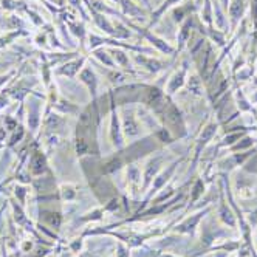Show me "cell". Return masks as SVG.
Here are the masks:
<instances>
[{
    "label": "cell",
    "instance_id": "cell-4",
    "mask_svg": "<svg viewBox=\"0 0 257 257\" xmlns=\"http://www.w3.org/2000/svg\"><path fill=\"white\" fill-rule=\"evenodd\" d=\"M229 14H231V19H232L234 24L240 19L242 14H243V2H242V0H234V2L231 4V7H229Z\"/></svg>",
    "mask_w": 257,
    "mask_h": 257
},
{
    "label": "cell",
    "instance_id": "cell-10",
    "mask_svg": "<svg viewBox=\"0 0 257 257\" xmlns=\"http://www.w3.org/2000/svg\"><path fill=\"white\" fill-rule=\"evenodd\" d=\"M222 4H223L225 8H228V0H222Z\"/></svg>",
    "mask_w": 257,
    "mask_h": 257
},
{
    "label": "cell",
    "instance_id": "cell-7",
    "mask_svg": "<svg viewBox=\"0 0 257 257\" xmlns=\"http://www.w3.org/2000/svg\"><path fill=\"white\" fill-rule=\"evenodd\" d=\"M180 2V0H164V5L160 8V11H158V14H161L164 10H166V8H169V7H172V5H175V4H178Z\"/></svg>",
    "mask_w": 257,
    "mask_h": 257
},
{
    "label": "cell",
    "instance_id": "cell-9",
    "mask_svg": "<svg viewBox=\"0 0 257 257\" xmlns=\"http://www.w3.org/2000/svg\"><path fill=\"white\" fill-rule=\"evenodd\" d=\"M7 78H8V76H5V78H0V85H2V84L7 81Z\"/></svg>",
    "mask_w": 257,
    "mask_h": 257
},
{
    "label": "cell",
    "instance_id": "cell-5",
    "mask_svg": "<svg viewBox=\"0 0 257 257\" xmlns=\"http://www.w3.org/2000/svg\"><path fill=\"white\" fill-rule=\"evenodd\" d=\"M200 215L201 214H197L195 217H192V218H189L186 223H183L181 226H180V231H183V232H191L192 229H194V226L198 223V220H200Z\"/></svg>",
    "mask_w": 257,
    "mask_h": 257
},
{
    "label": "cell",
    "instance_id": "cell-3",
    "mask_svg": "<svg viewBox=\"0 0 257 257\" xmlns=\"http://www.w3.org/2000/svg\"><path fill=\"white\" fill-rule=\"evenodd\" d=\"M42 220H44V222H47L50 226H53V228H59L61 222H62L61 215L58 212H51V211H44L42 212Z\"/></svg>",
    "mask_w": 257,
    "mask_h": 257
},
{
    "label": "cell",
    "instance_id": "cell-6",
    "mask_svg": "<svg viewBox=\"0 0 257 257\" xmlns=\"http://www.w3.org/2000/svg\"><path fill=\"white\" fill-rule=\"evenodd\" d=\"M203 192V183L201 181H197V185H195V188H194V194H192V200H197L198 198V195Z\"/></svg>",
    "mask_w": 257,
    "mask_h": 257
},
{
    "label": "cell",
    "instance_id": "cell-2",
    "mask_svg": "<svg viewBox=\"0 0 257 257\" xmlns=\"http://www.w3.org/2000/svg\"><path fill=\"white\" fill-rule=\"evenodd\" d=\"M82 65V61H73V62H68L65 64L64 67L59 68V75H64V76H75L76 73L79 71Z\"/></svg>",
    "mask_w": 257,
    "mask_h": 257
},
{
    "label": "cell",
    "instance_id": "cell-1",
    "mask_svg": "<svg viewBox=\"0 0 257 257\" xmlns=\"http://www.w3.org/2000/svg\"><path fill=\"white\" fill-rule=\"evenodd\" d=\"M45 158L41 152H36L33 157H31V163H30V169L33 172V175H42L44 171H45Z\"/></svg>",
    "mask_w": 257,
    "mask_h": 257
},
{
    "label": "cell",
    "instance_id": "cell-8",
    "mask_svg": "<svg viewBox=\"0 0 257 257\" xmlns=\"http://www.w3.org/2000/svg\"><path fill=\"white\" fill-rule=\"evenodd\" d=\"M183 76H185V73H180V75H177L175 76V79H174V82H172V88H177V87H180L181 85V82H183Z\"/></svg>",
    "mask_w": 257,
    "mask_h": 257
}]
</instances>
